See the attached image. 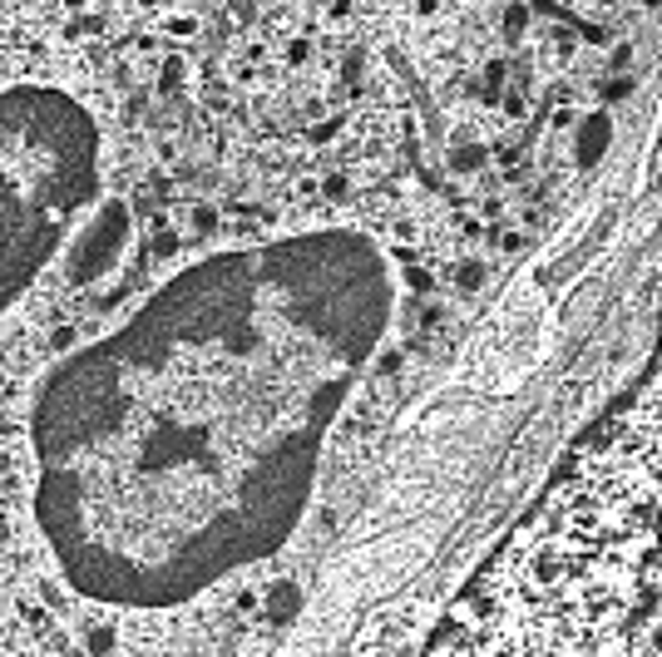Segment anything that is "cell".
<instances>
[{
    "label": "cell",
    "instance_id": "6da1fadb",
    "mask_svg": "<svg viewBox=\"0 0 662 657\" xmlns=\"http://www.w3.org/2000/svg\"><path fill=\"white\" fill-rule=\"evenodd\" d=\"M549 0H0V638L262 657L608 139Z\"/></svg>",
    "mask_w": 662,
    "mask_h": 657
},
{
    "label": "cell",
    "instance_id": "7a4b0ae2",
    "mask_svg": "<svg viewBox=\"0 0 662 657\" xmlns=\"http://www.w3.org/2000/svg\"><path fill=\"white\" fill-rule=\"evenodd\" d=\"M657 400V371L648 366L455 593L425 657H662Z\"/></svg>",
    "mask_w": 662,
    "mask_h": 657
}]
</instances>
